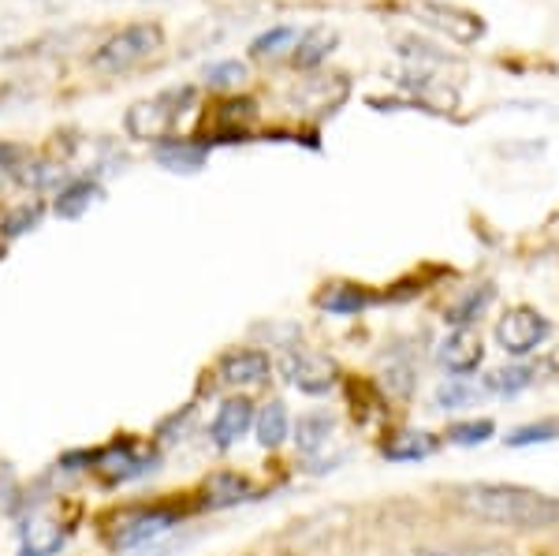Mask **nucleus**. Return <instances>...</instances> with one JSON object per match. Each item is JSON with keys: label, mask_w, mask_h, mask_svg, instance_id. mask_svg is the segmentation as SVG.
<instances>
[{"label": "nucleus", "mask_w": 559, "mask_h": 556, "mask_svg": "<svg viewBox=\"0 0 559 556\" xmlns=\"http://www.w3.org/2000/svg\"><path fill=\"white\" fill-rule=\"evenodd\" d=\"M160 168L168 173H198L210 157V146L205 142H194V139H160L157 150H153Z\"/></svg>", "instance_id": "13"}, {"label": "nucleus", "mask_w": 559, "mask_h": 556, "mask_svg": "<svg viewBox=\"0 0 559 556\" xmlns=\"http://www.w3.org/2000/svg\"><path fill=\"white\" fill-rule=\"evenodd\" d=\"M280 374L292 389L306 392V397H324L329 389H336L340 381V366L332 363L329 355H318V352H306V347H287L280 355Z\"/></svg>", "instance_id": "6"}, {"label": "nucleus", "mask_w": 559, "mask_h": 556, "mask_svg": "<svg viewBox=\"0 0 559 556\" xmlns=\"http://www.w3.org/2000/svg\"><path fill=\"white\" fill-rule=\"evenodd\" d=\"M295 42H299V31H295V26H287V23L269 26L265 34H258V38L250 42V57H254V60H273L284 49H295Z\"/></svg>", "instance_id": "22"}, {"label": "nucleus", "mask_w": 559, "mask_h": 556, "mask_svg": "<svg viewBox=\"0 0 559 556\" xmlns=\"http://www.w3.org/2000/svg\"><path fill=\"white\" fill-rule=\"evenodd\" d=\"M534 381V370L530 366H511V370H496L485 378V392H496V397H515L526 385Z\"/></svg>", "instance_id": "26"}, {"label": "nucleus", "mask_w": 559, "mask_h": 556, "mask_svg": "<svg viewBox=\"0 0 559 556\" xmlns=\"http://www.w3.org/2000/svg\"><path fill=\"white\" fill-rule=\"evenodd\" d=\"M102 199H105L102 184H94V179H71V184L60 187L52 210H57V217H64V221H79L83 213L94 210Z\"/></svg>", "instance_id": "15"}, {"label": "nucleus", "mask_w": 559, "mask_h": 556, "mask_svg": "<svg viewBox=\"0 0 559 556\" xmlns=\"http://www.w3.org/2000/svg\"><path fill=\"white\" fill-rule=\"evenodd\" d=\"M254 429H258V445L261 448H280L292 437V418H287V407L280 400H269L265 407L254 415Z\"/></svg>", "instance_id": "19"}, {"label": "nucleus", "mask_w": 559, "mask_h": 556, "mask_svg": "<svg viewBox=\"0 0 559 556\" xmlns=\"http://www.w3.org/2000/svg\"><path fill=\"white\" fill-rule=\"evenodd\" d=\"M160 456L153 448H142L134 437H120V441L90 452V471L105 482V486H123V482H139L157 471Z\"/></svg>", "instance_id": "4"}, {"label": "nucleus", "mask_w": 559, "mask_h": 556, "mask_svg": "<svg viewBox=\"0 0 559 556\" xmlns=\"http://www.w3.org/2000/svg\"><path fill=\"white\" fill-rule=\"evenodd\" d=\"M492 434H496L492 418H471V423L448 426V441L459 445V448H477V445L492 441Z\"/></svg>", "instance_id": "24"}, {"label": "nucleus", "mask_w": 559, "mask_h": 556, "mask_svg": "<svg viewBox=\"0 0 559 556\" xmlns=\"http://www.w3.org/2000/svg\"><path fill=\"white\" fill-rule=\"evenodd\" d=\"M187 516L183 505L176 500H157V505H131L120 508L105 519V542L112 549H139V545H150L157 537H168L179 527V519Z\"/></svg>", "instance_id": "2"}, {"label": "nucleus", "mask_w": 559, "mask_h": 556, "mask_svg": "<svg viewBox=\"0 0 559 556\" xmlns=\"http://www.w3.org/2000/svg\"><path fill=\"white\" fill-rule=\"evenodd\" d=\"M41 224V205L38 202H23L15 205L12 213H4V221H0V232H4L8 239L15 236H26V232H34Z\"/></svg>", "instance_id": "27"}, {"label": "nucleus", "mask_w": 559, "mask_h": 556, "mask_svg": "<svg viewBox=\"0 0 559 556\" xmlns=\"http://www.w3.org/2000/svg\"><path fill=\"white\" fill-rule=\"evenodd\" d=\"M269 370H273V358L258 352V347H239V352H228L216 363L221 381L231 385V389H250V385L269 381Z\"/></svg>", "instance_id": "9"}, {"label": "nucleus", "mask_w": 559, "mask_h": 556, "mask_svg": "<svg viewBox=\"0 0 559 556\" xmlns=\"http://www.w3.org/2000/svg\"><path fill=\"white\" fill-rule=\"evenodd\" d=\"M407 556H515V553L508 545L485 542V545H459V549H414Z\"/></svg>", "instance_id": "30"}, {"label": "nucleus", "mask_w": 559, "mask_h": 556, "mask_svg": "<svg viewBox=\"0 0 559 556\" xmlns=\"http://www.w3.org/2000/svg\"><path fill=\"white\" fill-rule=\"evenodd\" d=\"M548 336H552V321L534 307H511L500 321H496V344L515 358L537 352Z\"/></svg>", "instance_id": "7"}, {"label": "nucleus", "mask_w": 559, "mask_h": 556, "mask_svg": "<svg viewBox=\"0 0 559 556\" xmlns=\"http://www.w3.org/2000/svg\"><path fill=\"white\" fill-rule=\"evenodd\" d=\"M437 448H440V441L432 434H421V429H403V434H392L381 445V456L388 463H418V460H429Z\"/></svg>", "instance_id": "14"}, {"label": "nucleus", "mask_w": 559, "mask_h": 556, "mask_svg": "<svg viewBox=\"0 0 559 556\" xmlns=\"http://www.w3.org/2000/svg\"><path fill=\"white\" fill-rule=\"evenodd\" d=\"M503 441H508V448H530V445L559 441V418H540V423L519 426V429H511Z\"/></svg>", "instance_id": "23"}, {"label": "nucleus", "mask_w": 559, "mask_h": 556, "mask_svg": "<svg viewBox=\"0 0 559 556\" xmlns=\"http://www.w3.org/2000/svg\"><path fill=\"white\" fill-rule=\"evenodd\" d=\"M418 8H421V20L429 26H437V31H444L452 42L471 45L485 34V23L471 12H459V8H448V4H432V0H421Z\"/></svg>", "instance_id": "11"}, {"label": "nucleus", "mask_w": 559, "mask_h": 556, "mask_svg": "<svg viewBox=\"0 0 559 556\" xmlns=\"http://www.w3.org/2000/svg\"><path fill=\"white\" fill-rule=\"evenodd\" d=\"M332 49H336V31H329V26H313V31L299 34L295 52H292V64L310 71V68H318L321 60H329Z\"/></svg>", "instance_id": "18"}, {"label": "nucleus", "mask_w": 559, "mask_h": 556, "mask_svg": "<svg viewBox=\"0 0 559 556\" xmlns=\"http://www.w3.org/2000/svg\"><path fill=\"white\" fill-rule=\"evenodd\" d=\"M384 389H388V392H395L400 400H407L411 392H414V366H411V363H392V366H388Z\"/></svg>", "instance_id": "31"}, {"label": "nucleus", "mask_w": 559, "mask_h": 556, "mask_svg": "<svg viewBox=\"0 0 559 556\" xmlns=\"http://www.w3.org/2000/svg\"><path fill=\"white\" fill-rule=\"evenodd\" d=\"M202 493H205V500H202L205 508H231V505H239V500L254 497V486L236 471H221V474H213V478H205Z\"/></svg>", "instance_id": "16"}, {"label": "nucleus", "mask_w": 559, "mask_h": 556, "mask_svg": "<svg viewBox=\"0 0 559 556\" xmlns=\"http://www.w3.org/2000/svg\"><path fill=\"white\" fill-rule=\"evenodd\" d=\"M481 397V389L463 378H448L444 385L437 389V407L440 411H459V407H471V403Z\"/></svg>", "instance_id": "25"}, {"label": "nucleus", "mask_w": 559, "mask_h": 556, "mask_svg": "<svg viewBox=\"0 0 559 556\" xmlns=\"http://www.w3.org/2000/svg\"><path fill=\"white\" fill-rule=\"evenodd\" d=\"M332 434H336V418L324 415V411H310V415H299L292 441L302 456H318L321 448H329Z\"/></svg>", "instance_id": "17"}, {"label": "nucleus", "mask_w": 559, "mask_h": 556, "mask_svg": "<svg viewBox=\"0 0 559 556\" xmlns=\"http://www.w3.org/2000/svg\"><path fill=\"white\" fill-rule=\"evenodd\" d=\"M258 116V105L250 102V97H236V102H224L221 113H216V120L228 128V134H242V123H250Z\"/></svg>", "instance_id": "28"}, {"label": "nucleus", "mask_w": 559, "mask_h": 556, "mask_svg": "<svg viewBox=\"0 0 559 556\" xmlns=\"http://www.w3.org/2000/svg\"><path fill=\"white\" fill-rule=\"evenodd\" d=\"M440 363H444V370L455 374V378H471V374H477V366L485 363L481 336L471 333V329H455V333L440 344Z\"/></svg>", "instance_id": "12"}, {"label": "nucleus", "mask_w": 559, "mask_h": 556, "mask_svg": "<svg viewBox=\"0 0 559 556\" xmlns=\"http://www.w3.org/2000/svg\"><path fill=\"white\" fill-rule=\"evenodd\" d=\"M369 303H373V295L366 288H355V284H336V288H329L318 299V307L324 314H340V318H350V314L366 310Z\"/></svg>", "instance_id": "21"}, {"label": "nucleus", "mask_w": 559, "mask_h": 556, "mask_svg": "<svg viewBox=\"0 0 559 556\" xmlns=\"http://www.w3.org/2000/svg\"><path fill=\"white\" fill-rule=\"evenodd\" d=\"M160 45H165V31H160L157 23H131L94 52V68L128 71L134 64H142V60H150Z\"/></svg>", "instance_id": "5"}, {"label": "nucleus", "mask_w": 559, "mask_h": 556, "mask_svg": "<svg viewBox=\"0 0 559 556\" xmlns=\"http://www.w3.org/2000/svg\"><path fill=\"white\" fill-rule=\"evenodd\" d=\"M496 299V288L492 284H481V288H471L463 295V299L455 303V307H448V326L455 329H471L477 318H481L485 310H489V303Z\"/></svg>", "instance_id": "20"}, {"label": "nucleus", "mask_w": 559, "mask_h": 556, "mask_svg": "<svg viewBox=\"0 0 559 556\" xmlns=\"http://www.w3.org/2000/svg\"><path fill=\"white\" fill-rule=\"evenodd\" d=\"M250 426H254V403L247 397H231L216 407V415L210 423V437L216 448H231L250 434Z\"/></svg>", "instance_id": "10"}, {"label": "nucleus", "mask_w": 559, "mask_h": 556, "mask_svg": "<svg viewBox=\"0 0 559 556\" xmlns=\"http://www.w3.org/2000/svg\"><path fill=\"white\" fill-rule=\"evenodd\" d=\"M194 105V86H173V90H160L157 97L150 102L131 105L128 116H123V128H128L131 139L139 142H160L168 139V131L179 123V116Z\"/></svg>", "instance_id": "3"}, {"label": "nucleus", "mask_w": 559, "mask_h": 556, "mask_svg": "<svg viewBox=\"0 0 559 556\" xmlns=\"http://www.w3.org/2000/svg\"><path fill=\"white\" fill-rule=\"evenodd\" d=\"M455 505L481 523L515 527V531H548L559 527V500L515 482H466L455 489Z\"/></svg>", "instance_id": "1"}, {"label": "nucleus", "mask_w": 559, "mask_h": 556, "mask_svg": "<svg viewBox=\"0 0 559 556\" xmlns=\"http://www.w3.org/2000/svg\"><path fill=\"white\" fill-rule=\"evenodd\" d=\"M242 79H247V64H239V60H221V64H210V68H205V83L216 86V90L239 86Z\"/></svg>", "instance_id": "29"}, {"label": "nucleus", "mask_w": 559, "mask_h": 556, "mask_svg": "<svg viewBox=\"0 0 559 556\" xmlns=\"http://www.w3.org/2000/svg\"><path fill=\"white\" fill-rule=\"evenodd\" d=\"M68 537H71V523L38 512L23 519L20 527V556H57L68 545Z\"/></svg>", "instance_id": "8"}]
</instances>
